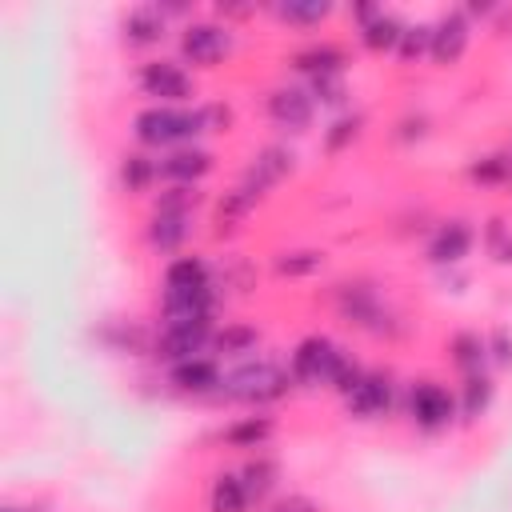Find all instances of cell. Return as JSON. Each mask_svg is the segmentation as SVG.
<instances>
[{
	"label": "cell",
	"mask_w": 512,
	"mask_h": 512,
	"mask_svg": "<svg viewBox=\"0 0 512 512\" xmlns=\"http://www.w3.org/2000/svg\"><path fill=\"white\" fill-rule=\"evenodd\" d=\"M264 108H268V120H272L280 132H308L312 112H316V100L308 96V88L280 84V88L268 92Z\"/></svg>",
	"instance_id": "cell-10"
},
{
	"label": "cell",
	"mask_w": 512,
	"mask_h": 512,
	"mask_svg": "<svg viewBox=\"0 0 512 512\" xmlns=\"http://www.w3.org/2000/svg\"><path fill=\"white\" fill-rule=\"evenodd\" d=\"M352 356L336 344V340H328V336H304L296 348H292V356H288V376H292V384H300V388H320V384H336V376L344 372V364H348Z\"/></svg>",
	"instance_id": "cell-4"
},
{
	"label": "cell",
	"mask_w": 512,
	"mask_h": 512,
	"mask_svg": "<svg viewBox=\"0 0 512 512\" xmlns=\"http://www.w3.org/2000/svg\"><path fill=\"white\" fill-rule=\"evenodd\" d=\"M392 404H396V380L388 368H364L356 388L344 396V408L352 420H380L392 412Z\"/></svg>",
	"instance_id": "cell-8"
},
{
	"label": "cell",
	"mask_w": 512,
	"mask_h": 512,
	"mask_svg": "<svg viewBox=\"0 0 512 512\" xmlns=\"http://www.w3.org/2000/svg\"><path fill=\"white\" fill-rule=\"evenodd\" d=\"M136 84H140V96H148L152 104H168V108H188V100L196 96L192 76L176 60H148V64H140Z\"/></svg>",
	"instance_id": "cell-6"
},
{
	"label": "cell",
	"mask_w": 512,
	"mask_h": 512,
	"mask_svg": "<svg viewBox=\"0 0 512 512\" xmlns=\"http://www.w3.org/2000/svg\"><path fill=\"white\" fill-rule=\"evenodd\" d=\"M200 208V188H184V184H164L152 200V212H196Z\"/></svg>",
	"instance_id": "cell-34"
},
{
	"label": "cell",
	"mask_w": 512,
	"mask_h": 512,
	"mask_svg": "<svg viewBox=\"0 0 512 512\" xmlns=\"http://www.w3.org/2000/svg\"><path fill=\"white\" fill-rule=\"evenodd\" d=\"M492 396H496V384H492V376L488 372H472V376H464V384H460V396H456V408H460V420H480L488 408H492Z\"/></svg>",
	"instance_id": "cell-24"
},
{
	"label": "cell",
	"mask_w": 512,
	"mask_h": 512,
	"mask_svg": "<svg viewBox=\"0 0 512 512\" xmlns=\"http://www.w3.org/2000/svg\"><path fill=\"white\" fill-rule=\"evenodd\" d=\"M468 180L480 188H508L512 184V152H488L468 164Z\"/></svg>",
	"instance_id": "cell-29"
},
{
	"label": "cell",
	"mask_w": 512,
	"mask_h": 512,
	"mask_svg": "<svg viewBox=\"0 0 512 512\" xmlns=\"http://www.w3.org/2000/svg\"><path fill=\"white\" fill-rule=\"evenodd\" d=\"M472 244H476V232L468 220H444L428 240V260L436 268H456L472 252Z\"/></svg>",
	"instance_id": "cell-15"
},
{
	"label": "cell",
	"mask_w": 512,
	"mask_h": 512,
	"mask_svg": "<svg viewBox=\"0 0 512 512\" xmlns=\"http://www.w3.org/2000/svg\"><path fill=\"white\" fill-rule=\"evenodd\" d=\"M468 36H472V24H468L464 8H448V12L432 24V48H428V56L448 68V64H456V60L464 56Z\"/></svg>",
	"instance_id": "cell-14"
},
{
	"label": "cell",
	"mask_w": 512,
	"mask_h": 512,
	"mask_svg": "<svg viewBox=\"0 0 512 512\" xmlns=\"http://www.w3.org/2000/svg\"><path fill=\"white\" fill-rule=\"evenodd\" d=\"M484 252L496 260V264H508L512 260V228L500 220V216H492L488 224H484Z\"/></svg>",
	"instance_id": "cell-37"
},
{
	"label": "cell",
	"mask_w": 512,
	"mask_h": 512,
	"mask_svg": "<svg viewBox=\"0 0 512 512\" xmlns=\"http://www.w3.org/2000/svg\"><path fill=\"white\" fill-rule=\"evenodd\" d=\"M492 12V4H468L464 8V16H488Z\"/></svg>",
	"instance_id": "cell-42"
},
{
	"label": "cell",
	"mask_w": 512,
	"mask_h": 512,
	"mask_svg": "<svg viewBox=\"0 0 512 512\" xmlns=\"http://www.w3.org/2000/svg\"><path fill=\"white\" fill-rule=\"evenodd\" d=\"M200 108H204V124H208V132H224V128L232 124L228 104H200Z\"/></svg>",
	"instance_id": "cell-39"
},
{
	"label": "cell",
	"mask_w": 512,
	"mask_h": 512,
	"mask_svg": "<svg viewBox=\"0 0 512 512\" xmlns=\"http://www.w3.org/2000/svg\"><path fill=\"white\" fill-rule=\"evenodd\" d=\"M448 356H452V364H456L460 376L484 372V364H488V340L480 332H456L448 340Z\"/></svg>",
	"instance_id": "cell-28"
},
{
	"label": "cell",
	"mask_w": 512,
	"mask_h": 512,
	"mask_svg": "<svg viewBox=\"0 0 512 512\" xmlns=\"http://www.w3.org/2000/svg\"><path fill=\"white\" fill-rule=\"evenodd\" d=\"M272 432H276V420L264 416V412H256V416H240V420H232V424L220 432V440H224L228 448L256 452V448H264V444L272 440Z\"/></svg>",
	"instance_id": "cell-22"
},
{
	"label": "cell",
	"mask_w": 512,
	"mask_h": 512,
	"mask_svg": "<svg viewBox=\"0 0 512 512\" xmlns=\"http://www.w3.org/2000/svg\"><path fill=\"white\" fill-rule=\"evenodd\" d=\"M192 236V216L188 212H152L144 224V240L156 256H172L188 244Z\"/></svg>",
	"instance_id": "cell-16"
},
{
	"label": "cell",
	"mask_w": 512,
	"mask_h": 512,
	"mask_svg": "<svg viewBox=\"0 0 512 512\" xmlns=\"http://www.w3.org/2000/svg\"><path fill=\"white\" fill-rule=\"evenodd\" d=\"M204 132H208V124H204V108L148 104V108H140L136 120H132V136H136L144 148H156V152H172V148L196 144Z\"/></svg>",
	"instance_id": "cell-2"
},
{
	"label": "cell",
	"mask_w": 512,
	"mask_h": 512,
	"mask_svg": "<svg viewBox=\"0 0 512 512\" xmlns=\"http://www.w3.org/2000/svg\"><path fill=\"white\" fill-rule=\"evenodd\" d=\"M212 168H216V156L204 144H184V148H172V152L160 156V180L164 184L196 188Z\"/></svg>",
	"instance_id": "cell-11"
},
{
	"label": "cell",
	"mask_w": 512,
	"mask_h": 512,
	"mask_svg": "<svg viewBox=\"0 0 512 512\" xmlns=\"http://www.w3.org/2000/svg\"><path fill=\"white\" fill-rule=\"evenodd\" d=\"M404 412L420 432H444L452 428V420L460 416L456 396L440 384V380H416L404 396Z\"/></svg>",
	"instance_id": "cell-5"
},
{
	"label": "cell",
	"mask_w": 512,
	"mask_h": 512,
	"mask_svg": "<svg viewBox=\"0 0 512 512\" xmlns=\"http://www.w3.org/2000/svg\"><path fill=\"white\" fill-rule=\"evenodd\" d=\"M252 496L240 480V472H220L208 488V512H248Z\"/></svg>",
	"instance_id": "cell-27"
},
{
	"label": "cell",
	"mask_w": 512,
	"mask_h": 512,
	"mask_svg": "<svg viewBox=\"0 0 512 512\" xmlns=\"http://www.w3.org/2000/svg\"><path fill=\"white\" fill-rule=\"evenodd\" d=\"M240 480H244V488H248L252 504H264V500L276 492V484H280V464H276L272 456L256 452V456L240 468Z\"/></svg>",
	"instance_id": "cell-26"
},
{
	"label": "cell",
	"mask_w": 512,
	"mask_h": 512,
	"mask_svg": "<svg viewBox=\"0 0 512 512\" xmlns=\"http://www.w3.org/2000/svg\"><path fill=\"white\" fill-rule=\"evenodd\" d=\"M120 28H124V44H128V48H152V44L164 40L168 16L160 12V4H140V8L124 12Z\"/></svg>",
	"instance_id": "cell-17"
},
{
	"label": "cell",
	"mask_w": 512,
	"mask_h": 512,
	"mask_svg": "<svg viewBox=\"0 0 512 512\" xmlns=\"http://www.w3.org/2000/svg\"><path fill=\"white\" fill-rule=\"evenodd\" d=\"M292 68L304 72L308 80H312V76H336V72L348 68V52H344L340 44H332V40L308 44V48H300V52L292 56Z\"/></svg>",
	"instance_id": "cell-21"
},
{
	"label": "cell",
	"mask_w": 512,
	"mask_h": 512,
	"mask_svg": "<svg viewBox=\"0 0 512 512\" xmlns=\"http://www.w3.org/2000/svg\"><path fill=\"white\" fill-rule=\"evenodd\" d=\"M232 52V32L228 24H212V20H192L180 32V60L192 68H216L224 56Z\"/></svg>",
	"instance_id": "cell-9"
},
{
	"label": "cell",
	"mask_w": 512,
	"mask_h": 512,
	"mask_svg": "<svg viewBox=\"0 0 512 512\" xmlns=\"http://www.w3.org/2000/svg\"><path fill=\"white\" fill-rule=\"evenodd\" d=\"M212 336H216V320H204V324H168V320H160V332L152 340V356L172 368L180 360L204 356L212 348Z\"/></svg>",
	"instance_id": "cell-7"
},
{
	"label": "cell",
	"mask_w": 512,
	"mask_h": 512,
	"mask_svg": "<svg viewBox=\"0 0 512 512\" xmlns=\"http://www.w3.org/2000/svg\"><path fill=\"white\" fill-rule=\"evenodd\" d=\"M268 512H320V504L308 500V496H280Z\"/></svg>",
	"instance_id": "cell-41"
},
{
	"label": "cell",
	"mask_w": 512,
	"mask_h": 512,
	"mask_svg": "<svg viewBox=\"0 0 512 512\" xmlns=\"http://www.w3.org/2000/svg\"><path fill=\"white\" fill-rule=\"evenodd\" d=\"M364 132V116L360 112H344L324 128V156H340L344 148L356 144V136Z\"/></svg>",
	"instance_id": "cell-31"
},
{
	"label": "cell",
	"mask_w": 512,
	"mask_h": 512,
	"mask_svg": "<svg viewBox=\"0 0 512 512\" xmlns=\"http://www.w3.org/2000/svg\"><path fill=\"white\" fill-rule=\"evenodd\" d=\"M288 392H292L288 364H276V360H264V356H248V360H236L232 368H224V380H220L216 396L264 408V404L284 400Z\"/></svg>",
	"instance_id": "cell-1"
},
{
	"label": "cell",
	"mask_w": 512,
	"mask_h": 512,
	"mask_svg": "<svg viewBox=\"0 0 512 512\" xmlns=\"http://www.w3.org/2000/svg\"><path fill=\"white\" fill-rule=\"evenodd\" d=\"M332 304L340 312L344 324L368 332V336H396V312L384 304V296L376 292V284L368 280H344L332 292Z\"/></svg>",
	"instance_id": "cell-3"
},
{
	"label": "cell",
	"mask_w": 512,
	"mask_h": 512,
	"mask_svg": "<svg viewBox=\"0 0 512 512\" xmlns=\"http://www.w3.org/2000/svg\"><path fill=\"white\" fill-rule=\"evenodd\" d=\"M484 340H488V360L500 364V368H512V328L500 324V328H492Z\"/></svg>",
	"instance_id": "cell-38"
},
{
	"label": "cell",
	"mask_w": 512,
	"mask_h": 512,
	"mask_svg": "<svg viewBox=\"0 0 512 512\" xmlns=\"http://www.w3.org/2000/svg\"><path fill=\"white\" fill-rule=\"evenodd\" d=\"M284 24H292V28H316V24H324L328 16H332V4H316V0H288V4H276L272 8Z\"/></svg>",
	"instance_id": "cell-33"
},
{
	"label": "cell",
	"mask_w": 512,
	"mask_h": 512,
	"mask_svg": "<svg viewBox=\"0 0 512 512\" xmlns=\"http://www.w3.org/2000/svg\"><path fill=\"white\" fill-rule=\"evenodd\" d=\"M256 200L260 196H252L248 188H232V192H224L220 200H216V208H212V232L224 240V236H232V232H240V224L252 216V208H256Z\"/></svg>",
	"instance_id": "cell-19"
},
{
	"label": "cell",
	"mask_w": 512,
	"mask_h": 512,
	"mask_svg": "<svg viewBox=\"0 0 512 512\" xmlns=\"http://www.w3.org/2000/svg\"><path fill=\"white\" fill-rule=\"evenodd\" d=\"M396 136H400L404 144H412V140H424V136H428V116H404Z\"/></svg>",
	"instance_id": "cell-40"
},
{
	"label": "cell",
	"mask_w": 512,
	"mask_h": 512,
	"mask_svg": "<svg viewBox=\"0 0 512 512\" xmlns=\"http://www.w3.org/2000/svg\"><path fill=\"white\" fill-rule=\"evenodd\" d=\"M156 180H160V160H152L148 152H128V156L120 160V184H124L128 196L152 192Z\"/></svg>",
	"instance_id": "cell-25"
},
{
	"label": "cell",
	"mask_w": 512,
	"mask_h": 512,
	"mask_svg": "<svg viewBox=\"0 0 512 512\" xmlns=\"http://www.w3.org/2000/svg\"><path fill=\"white\" fill-rule=\"evenodd\" d=\"M212 268L204 256L196 252H184V256H172L164 264V288L160 292H196V288H212Z\"/></svg>",
	"instance_id": "cell-18"
},
{
	"label": "cell",
	"mask_w": 512,
	"mask_h": 512,
	"mask_svg": "<svg viewBox=\"0 0 512 512\" xmlns=\"http://www.w3.org/2000/svg\"><path fill=\"white\" fill-rule=\"evenodd\" d=\"M100 340L112 348V352H128V356H140V352H152V340L156 336H148L144 328H136V324H108V328H100Z\"/></svg>",
	"instance_id": "cell-30"
},
{
	"label": "cell",
	"mask_w": 512,
	"mask_h": 512,
	"mask_svg": "<svg viewBox=\"0 0 512 512\" xmlns=\"http://www.w3.org/2000/svg\"><path fill=\"white\" fill-rule=\"evenodd\" d=\"M356 32H360V44H364L368 52L384 56V52H396V44H400V36H404V24H400L392 12L376 8L364 24H356Z\"/></svg>",
	"instance_id": "cell-23"
},
{
	"label": "cell",
	"mask_w": 512,
	"mask_h": 512,
	"mask_svg": "<svg viewBox=\"0 0 512 512\" xmlns=\"http://www.w3.org/2000/svg\"><path fill=\"white\" fill-rule=\"evenodd\" d=\"M308 96H312L316 104H324V108H340V104L348 100L344 72H336V76H312V80H308Z\"/></svg>",
	"instance_id": "cell-36"
},
{
	"label": "cell",
	"mask_w": 512,
	"mask_h": 512,
	"mask_svg": "<svg viewBox=\"0 0 512 512\" xmlns=\"http://www.w3.org/2000/svg\"><path fill=\"white\" fill-rule=\"evenodd\" d=\"M0 512H40V508L36 504H4Z\"/></svg>",
	"instance_id": "cell-43"
},
{
	"label": "cell",
	"mask_w": 512,
	"mask_h": 512,
	"mask_svg": "<svg viewBox=\"0 0 512 512\" xmlns=\"http://www.w3.org/2000/svg\"><path fill=\"white\" fill-rule=\"evenodd\" d=\"M296 156L284 148V144H268V148H260L256 156H252V164L244 168V180H240V188H248L252 196H264L268 188H276L280 180H288L292 176V164Z\"/></svg>",
	"instance_id": "cell-12"
},
{
	"label": "cell",
	"mask_w": 512,
	"mask_h": 512,
	"mask_svg": "<svg viewBox=\"0 0 512 512\" xmlns=\"http://www.w3.org/2000/svg\"><path fill=\"white\" fill-rule=\"evenodd\" d=\"M428 48H432V24H404V36L396 44L400 64H412V60L428 56Z\"/></svg>",
	"instance_id": "cell-35"
},
{
	"label": "cell",
	"mask_w": 512,
	"mask_h": 512,
	"mask_svg": "<svg viewBox=\"0 0 512 512\" xmlns=\"http://www.w3.org/2000/svg\"><path fill=\"white\" fill-rule=\"evenodd\" d=\"M256 348H260V328L248 324V320H228V324L216 328V336H212V352H216V356H228L232 364L256 356Z\"/></svg>",
	"instance_id": "cell-20"
},
{
	"label": "cell",
	"mask_w": 512,
	"mask_h": 512,
	"mask_svg": "<svg viewBox=\"0 0 512 512\" xmlns=\"http://www.w3.org/2000/svg\"><path fill=\"white\" fill-rule=\"evenodd\" d=\"M320 264H324V252H316V248H296V252H280V256L272 260V272L284 276V280H304V276L320 272Z\"/></svg>",
	"instance_id": "cell-32"
},
{
	"label": "cell",
	"mask_w": 512,
	"mask_h": 512,
	"mask_svg": "<svg viewBox=\"0 0 512 512\" xmlns=\"http://www.w3.org/2000/svg\"><path fill=\"white\" fill-rule=\"evenodd\" d=\"M220 380H224V368L216 356H192L168 368V384L184 396H216Z\"/></svg>",
	"instance_id": "cell-13"
}]
</instances>
